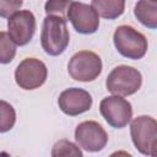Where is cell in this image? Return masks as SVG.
I'll return each instance as SVG.
<instances>
[{"label":"cell","instance_id":"1","mask_svg":"<svg viewBox=\"0 0 157 157\" xmlns=\"http://www.w3.org/2000/svg\"><path fill=\"white\" fill-rule=\"evenodd\" d=\"M70 42L66 20L61 16L47 15L43 20L40 44L48 55L58 56L65 52Z\"/></svg>","mask_w":157,"mask_h":157},{"label":"cell","instance_id":"2","mask_svg":"<svg viewBox=\"0 0 157 157\" xmlns=\"http://www.w3.org/2000/svg\"><path fill=\"white\" fill-rule=\"evenodd\" d=\"M130 135L139 152L155 157L157 155V121L150 115H139L130 124Z\"/></svg>","mask_w":157,"mask_h":157},{"label":"cell","instance_id":"3","mask_svg":"<svg viewBox=\"0 0 157 157\" xmlns=\"http://www.w3.org/2000/svg\"><path fill=\"white\" fill-rule=\"evenodd\" d=\"M113 42L117 50L125 58L131 60H139L145 56L147 52L146 37L131 26H119L113 36Z\"/></svg>","mask_w":157,"mask_h":157},{"label":"cell","instance_id":"4","mask_svg":"<svg viewBox=\"0 0 157 157\" xmlns=\"http://www.w3.org/2000/svg\"><path fill=\"white\" fill-rule=\"evenodd\" d=\"M141 85V72L128 65H119L114 67L108 74L105 80L107 90L118 96H131L140 90Z\"/></svg>","mask_w":157,"mask_h":157},{"label":"cell","instance_id":"5","mask_svg":"<svg viewBox=\"0 0 157 157\" xmlns=\"http://www.w3.org/2000/svg\"><path fill=\"white\" fill-rule=\"evenodd\" d=\"M102 67L103 65L99 55L91 50L75 53L67 64V71L71 78L81 82L94 81L101 75Z\"/></svg>","mask_w":157,"mask_h":157},{"label":"cell","instance_id":"6","mask_svg":"<svg viewBox=\"0 0 157 157\" xmlns=\"http://www.w3.org/2000/svg\"><path fill=\"white\" fill-rule=\"evenodd\" d=\"M48 69L45 64L36 58L23 59L15 70V81L22 90L32 91L39 88L47 80Z\"/></svg>","mask_w":157,"mask_h":157},{"label":"cell","instance_id":"7","mask_svg":"<svg viewBox=\"0 0 157 157\" xmlns=\"http://www.w3.org/2000/svg\"><path fill=\"white\" fill-rule=\"evenodd\" d=\"M99 112L104 120L115 129L126 126L132 118V107L130 102L118 94L103 98L99 103Z\"/></svg>","mask_w":157,"mask_h":157},{"label":"cell","instance_id":"8","mask_svg":"<svg viewBox=\"0 0 157 157\" xmlns=\"http://www.w3.org/2000/svg\"><path fill=\"white\" fill-rule=\"evenodd\" d=\"M75 140L77 146L88 152L103 150L108 142V134L102 125L94 120L80 123L75 129Z\"/></svg>","mask_w":157,"mask_h":157},{"label":"cell","instance_id":"9","mask_svg":"<svg viewBox=\"0 0 157 157\" xmlns=\"http://www.w3.org/2000/svg\"><path fill=\"white\" fill-rule=\"evenodd\" d=\"M66 17L76 32L81 34H92L99 27V16L96 10L91 5L81 1H71Z\"/></svg>","mask_w":157,"mask_h":157},{"label":"cell","instance_id":"10","mask_svg":"<svg viewBox=\"0 0 157 157\" xmlns=\"http://www.w3.org/2000/svg\"><path fill=\"white\" fill-rule=\"evenodd\" d=\"M36 32V17L29 10H20L7 21V34L16 45L28 44Z\"/></svg>","mask_w":157,"mask_h":157},{"label":"cell","instance_id":"11","mask_svg":"<svg viewBox=\"0 0 157 157\" xmlns=\"http://www.w3.org/2000/svg\"><path fill=\"white\" fill-rule=\"evenodd\" d=\"M58 104L64 114L69 117H76L91 109L92 96L86 90L71 87L60 93Z\"/></svg>","mask_w":157,"mask_h":157},{"label":"cell","instance_id":"12","mask_svg":"<svg viewBox=\"0 0 157 157\" xmlns=\"http://www.w3.org/2000/svg\"><path fill=\"white\" fill-rule=\"evenodd\" d=\"M134 13L145 27L151 29L157 27V1L139 0L135 5Z\"/></svg>","mask_w":157,"mask_h":157},{"label":"cell","instance_id":"13","mask_svg":"<svg viewBox=\"0 0 157 157\" xmlns=\"http://www.w3.org/2000/svg\"><path fill=\"white\" fill-rule=\"evenodd\" d=\"M91 6L98 16L105 20H115L125 10V0H92Z\"/></svg>","mask_w":157,"mask_h":157},{"label":"cell","instance_id":"14","mask_svg":"<svg viewBox=\"0 0 157 157\" xmlns=\"http://www.w3.org/2000/svg\"><path fill=\"white\" fill-rule=\"evenodd\" d=\"M16 123L15 108L6 101L0 99V132L10 131Z\"/></svg>","mask_w":157,"mask_h":157},{"label":"cell","instance_id":"15","mask_svg":"<svg viewBox=\"0 0 157 157\" xmlns=\"http://www.w3.org/2000/svg\"><path fill=\"white\" fill-rule=\"evenodd\" d=\"M16 55V44L6 32H0V64H9Z\"/></svg>","mask_w":157,"mask_h":157},{"label":"cell","instance_id":"16","mask_svg":"<svg viewBox=\"0 0 157 157\" xmlns=\"http://www.w3.org/2000/svg\"><path fill=\"white\" fill-rule=\"evenodd\" d=\"M52 156L53 157H60V156L82 157V151L74 142L63 139L54 144V146L52 148Z\"/></svg>","mask_w":157,"mask_h":157},{"label":"cell","instance_id":"17","mask_svg":"<svg viewBox=\"0 0 157 157\" xmlns=\"http://www.w3.org/2000/svg\"><path fill=\"white\" fill-rule=\"evenodd\" d=\"M70 4L71 0H47L44 5V11L47 15L61 16L65 18Z\"/></svg>","mask_w":157,"mask_h":157},{"label":"cell","instance_id":"18","mask_svg":"<svg viewBox=\"0 0 157 157\" xmlns=\"http://www.w3.org/2000/svg\"><path fill=\"white\" fill-rule=\"evenodd\" d=\"M23 0H0V17H10L20 10Z\"/></svg>","mask_w":157,"mask_h":157},{"label":"cell","instance_id":"19","mask_svg":"<svg viewBox=\"0 0 157 157\" xmlns=\"http://www.w3.org/2000/svg\"><path fill=\"white\" fill-rule=\"evenodd\" d=\"M155 1H157V0H155Z\"/></svg>","mask_w":157,"mask_h":157}]
</instances>
